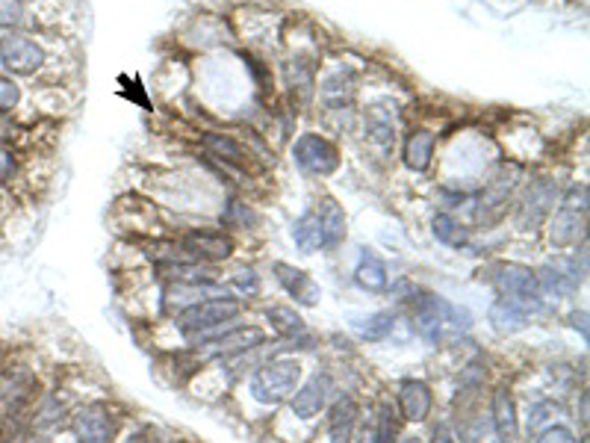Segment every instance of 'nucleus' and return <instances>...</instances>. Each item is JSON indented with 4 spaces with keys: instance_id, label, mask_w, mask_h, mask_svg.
<instances>
[{
    "instance_id": "f257e3e1",
    "label": "nucleus",
    "mask_w": 590,
    "mask_h": 443,
    "mask_svg": "<svg viewBox=\"0 0 590 443\" xmlns=\"http://www.w3.org/2000/svg\"><path fill=\"white\" fill-rule=\"evenodd\" d=\"M63 65H74L65 42L54 33H0V72L15 81H56Z\"/></svg>"
},
{
    "instance_id": "f03ea898",
    "label": "nucleus",
    "mask_w": 590,
    "mask_h": 443,
    "mask_svg": "<svg viewBox=\"0 0 590 443\" xmlns=\"http://www.w3.org/2000/svg\"><path fill=\"white\" fill-rule=\"evenodd\" d=\"M408 305H411V323L417 328V335L429 344H443L449 337L461 335L473 326L470 310L449 305L446 299H440L429 289H413L408 296Z\"/></svg>"
},
{
    "instance_id": "7ed1b4c3",
    "label": "nucleus",
    "mask_w": 590,
    "mask_h": 443,
    "mask_svg": "<svg viewBox=\"0 0 590 443\" xmlns=\"http://www.w3.org/2000/svg\"><path fill=\"white\" fill-rule=\"evenodd\" d=\"M242 314V302L233 296H210L198 299L178 314V328L189 340L204 344L210 337L222 335V328L233 326Z\"/></svg>"
},
{
    "instance_id": "20e7f679",
    "label": "nucleus",
    "mask_w": 590,
    "mask_h": 443,
    "mask_svg": "<svg viewBox=\"0 0 590 443\" xmlns=\"http://www.w3.org/2000/svg\"><path fill=\"white\" fill-rule=\"evenodd\" d=\"M302 381V363L295 358H277L254 370L249 379L251 399L260 405H281L284 399H289Z\"/></svg>"
},
{
    "instance_id": "39448f33",
    "label": "nucleus",
    "mask_w": 590,
    "mask_h": 443,
    "mask_svg": "<svg viewBox=\"0 0 590 443\" xmlns=\"http://www.w3.org/2000/svg\"><path fill=\"white\" fill-rule=\"evenodd\" d=\"M519 187V166H502L491 183L473 199V219L478 225H496L510 208V199Z\"/></svg>"
},
{
    "instance_id": "423d86ee",
    "label": "nucleus",
    "mask_w": 590,
    "mask_h": 443,
    "mask_svg": "<svg viewBox=\"0 0 590 443\" xmlns=\"http://www.w3.org/2000/svg\"><path fill=\"white\" fill-rule=\"evenodd\" d=\"M295 166L310 178H331L340 169V148L319 134H305L295 139L293 148Z\"/></svg>"
},
{
    "instance_id": "0eeeda50",
    "label": "nucleus",
    "mask_w": 590,
    "mask_h": 443,
    "mask_svg": "<svg viewBox=\"0 0 590 443\" xmlns=\"http://www.w3.org/2000/svg\"><path fill=\"white\" fill-rule=\"evenodd\" d=\"M484 281H487L499 296H508V299H544L540 284H537V272L528 270V266H519V263H493V266H487V272H484Z\"/></svg>"
},
{
    "instance_id": "6e6552de",
    "label": "nucleus",
    "mask_w": 590,
    "mask_h": 443,
    "mask_svg": "<svg viewBox=\"0 0 590 443\" xmlns=\"http://www.w3.org/2000/svg\"><path fill=\"white\" fill-rule=\"evenodd\" d=\"M555 199H558V187H555L552 178H546V175L531 178L517 204L519 231H537L540 225H546V219L555 208Z\"/></svg>"
},
{
    "instance_id": "1a4fd4ad",
    "label": "nucleus",
    "mask_w": 590,
    "mask_h": 443,
    "mask_svg": "<svg viewBox=\"0 0 590 443\" xmlns=\"http://www.w3.org/2000/svg\"><path fill=\"white\" fill-rule=\"evenodd\" d=\"M118 414L107 405H86L77 411L72 423L77 443H113L118 437Z\"/></svg>"
},
{
    "instance_id": "9d476101",
    "label": "nucleus",
    "mask_w": 590,
    "mask_h": 443,
    "mask_svg": "<svg viewBox=\"0 0 590 443\" xmlns=\"http://www.w3.org/2000/svg\"><path fill=\"white\" fill-rule=\"evenodd\" d=\"M180 249L187 252V257H192L198 263H222L231 261L236 245H233V240L224 231H207V228H201V231H189L183 236Z\"/></svg>"
},
{
    "instance_id": "9b49d317",
    "label": "nucleus",
    "mask_w": 590,
    "mask_h": 443,
    "mask_svg": "<svg viewBox=\"0 0 590 443\" xmlns=\"http://www.w3.org/2000/svg\"><path fill=\"white\" fill-rule=\"evenodd\" d=\"M537 310H540V302H523L499 296V299L491 305V310H487V319H491L493 331H499V335H517V331H523L526 326H531Z\"/></svg>"
},
{
    "instance_id": "f8f14e48",
    "label": "nucleus",
    "mask_w": 590,
    "mask_h": 443,
    "mask_svg": "<svg viewBox=\"0 0 590 443\" xmlns=\"http://www.w3.org/2000/svg\"><path fill=\"white\" fill-rule=\"evenodd\" d=\"M331 388H334L331 376H328V372H316L314 379L307 381L305 388L289 399V414H293L295 420H302V423H314L316 416L328 408Z\"/></svg>"
},
{
    "instance_id": "ddd939ff",
    "label": "nucleus",
    "mask_w": 590,
    "mask_h": 443,
    "mask_svg": "<svg viewBox=\"0 0 590 443\" xmlns=\"http://www.w3.org/2000/svg\"><path fill=\"white\" fill-rule=\"evenodd\" d=\"M549 222V245L552 249H572V245L584 243V231H588V210L581 208H561L555 210Z\"/></svg>"
},
{
    "instance_id": "4468645a",
    "label": "nucleus",
    "mask_w": 590,
    "mask_h": 443,
    "mask_svg": "<svg viewBox=\"0 0 590 443\" xmlns=\"http://www.w3.org/2000/svg\"><path fill=\"white\" fill-rule=\"evenodd\" d=\"M396 134H399V118L387 104H369L364 109V136L376 145L381 155L393 148Z\"/></svg>"
},
{
    "instance_id": "2eb2a0df",
    "label": "nucleus",
    "mask_w": 590,
    "mask_h": 443,
    "mask_svg": "<svg viewBox=\"0 0 590 443\" xmlns=\"http://www.w3.org/2000/svg\"><path fill=\"white\" fill-rule=\"evenodd\" d=\"M399 414L408 420V423H425L434 411V393L422 379H404L399 384Z\"/></svg>"
},
{
    "instance_id": "dca6fc26",
    "label": "nucleus",
    "mask_w": 590,
    "mask_h": 443,
    "mask_svg": "<svg viewBox=\"0 0 590 443\" xmlns=\"http://www.w3.org/2000/svg\"><path fill=\"white\" fill-rule=\"evenodd\" d=\"M275 278L277 284L286 289V296L298 302V305H305V308H316V305H319L323 289H319V284H316L305 270H295V266H286V263H275Z\"/></svg>"
},
{
    "instance_id": "f3484780",
    "label": "nucleus",
    "mask_w": 590,
    "mask_h": 443,
    "mask_svg": "<svg viewBox=\"0 0 590 443\" xmlns=\"http://www.w3.org/2000/svg\"><path fill=\"white\" fill-rule=\"evenodd\" d=\"M491 416L493 429L499 434L502 443H510L519 434V414H517V399L510 393L508 384H499L493 390L491 399Z\"/></svg>"
},
{
    "instance_id": "a211bd4d",
    "label": "nucleus",
    "mask_w": 590,
    "mask_h": 443,
    "mask_svg": "<svg viewBox=\"0 0 590 443\" xmlns=\"http://www.w3.org/2000/svg\"><path fill=\"white\" fill-rule=\"evenodd\" d=\"M358 402L349 393L334 399V405L328 408V441L351 443V437L358 432Z\"/></svg>"
},
{
    "instance_id": "6ab92c4d",
    "label": "nucleus",
    "mask_w": 590,
    "mask_h": 443,
    "mask_svg": "<svg viewBox=\"0 0 590 443\" xmlns=\"http://www.w3.org/2000/svg\"><path fill=\"white\" fill-rule=\"evenodd\" d=\"M204 344L210 355H242L254 349V346L266 344V335L260 328H231V331L210 337Z\"/></svg>"
},
{
    "instance_id": "aec40b11",
    "label": "nucleus",
    "mask_w": 590,
    "mask_h": 443,
    "mask_svg": "<svg viewBox=\"0 0 590 443\" xmlns=\"http://www.w3.org/2000/svg\"><path fill=\"white\" fill-rule=\"evenodd\" d=\"M355 89H358L355 74L346 72V68H337V72L325 74L323 83H319V98H323V104L328 109H343L351 107Z\"/></svg>"
},
{
    "instance_id": "412c9836",
    "label": "nucleus",
    "mask_w": 590,
    "mask_h": 443,
    "mask_svg": "<svg viewBox=\"0 0 590 443\" xmlns=\"http://www.w3.org/2000/svg\"><path fill=\"white\" fill-rule=\"evenodd\" d=\"M434 151H438V136L431 130H413L404 143V166L417 175L429 172V166L434 164Z\"/></svg>"
},
{
    "instance_id": "4be33fe9",
    "label": "nucleus",
    "mask_w": 590,
    "mask_h": 443,
    "mask_svg": "<svg viewBox=\"0 0 590 443\" xmlns=\"http://www.w3.org/2000/svg\"><path fill=\"white\" fill-rule=\"evenodd\" d=\"M316 217H319V228H323V249H340L343 240H346V231H349V222H346V213H343L340 204L325 199L316 208Z\"/></svg>"
},
{
    "instance_id": "5701e85b",
    "label": "nucleus",
    "mask_w": 590,
    "mask_h": 443,
    "mask_svg": "<svg viewBox=\"0 0 590 443\" xmlns=\"http://www.w3.org/2000/svg\"><path fill=\"white\" fill-rule=\"evenodd\" d=\"M396 434H399V416L393 405H381L372 420L360 429L358 443H396Z\"/></svg>"
},
{
    "instance_id": "b1692460",
    "label": "nucleus",
    "mask_w": 590,
    "mask_h": 443,
    "mask_svg": "<svg viewBox=\"0 0 590 443\" xmlns=\"http://www.w3.org/2000/svg\"><path fill=\"white\" fill-rule=\"evenodd\" d=\"M201 143H204L207 151H210L219 164L231 166V169H245V164H249V151H245L233 136L204 134L201 136Z\"/></svg>"
},
{
    "instance_id": "393cba45",
    "label": "nucleus",
    "mask_w": 590,
    "mask_h": 443,
    "mask_svg": "<svg viewBox=\"0 0 590 443\" xmlns=\"http://www.w3.org/2000/svg\"><path fill=\"white\" fill-rule=\"evenodd\" d=\"M355 281L360 289L367 293H387V263L378 257L376 252H360L358 270H355Z\"/></svg>"
},
{
    "instance_id": "a878e982",
    "label": "nucleus",
    "mask_w": 590,
    "mask_h": 443,
    "mask_svg": "<svg viewBox=\"0 0 590 443\" xmlns=\"http://www.w3.org/2000/svg\"><path fill=\"white\" fill-rule=\"evenodd\" d=\"M431 234L446 249H464V245H470V231L452 213H438V217L431 219Z\"/></svg>"
},
{
    "instance_id": "bb28decb",
    "label": "nucleus",
    "mask_w": 590,
    "mask_h": 443,
    "mask_svg": "<svg viewBox=\"0 0 590 443\" xmlns=\"http://www.w3.org/2000/svg\"><path fill=\"white\" fill-rule=\"evenodd\" d=\"M293 243L298 245V252L314 254L323 249V228H319V217L316 210H305L302 217L293 222Z\"/></svg>"
},
{
    "instance_id": "cd10ccee",
    "label": "nucleus",
    "mask_w": 590,
    "mask_h": 443,
    "mask_svg": "<svg viewBox=\"0 0 590 443\" xmlns=\"http://www.w3.org/2000/svg\"><path fill=\"white\" fill-rule=\"evenodd\" d=\"M286 83H289V92H293V101L298 104H307L310 95H314V65L305 63V60H295V63L286 65Z\"/></svg>"
},
{
    "instance_id": "c85d7f7f",
    "label": "nucleus",
    "mask_w": 590,
    "mask_h": 443,
    "mask_svg": "<svg viewBox=\"0 0 590 443\" xmlns=\"http://www.w3.org/2000/svg\"><path fill=\"white\" fill-rule=\"evenodd\" d=\"M266 319H268V326H272V331L281 337H295L305 331L302 317L295 314V308H286V305H268Z\"/></svg>"
},
{
    "instance_id": "c756f323",
    "label": "nucleus",
    "mask_w": 590,
    "mask_h": 443,
    "mask_svg": "<svg viewBox=\"0 0 590 443\" xmlns=\"http://www.w3.org/2000/svg\"><path fill=\"white\" fill-rule=\"evenodd\" d=\"M396 328V317L393 314H372V317L360 319L355 323V331L360 335V340H369V344H378V340H387V337L393 335Z\"/></svg>"
},
{
    "instance_id": "7c9ffc66",
    "label": "nucleus",
    "mask_w": 590,
    "mask_h": 443,
    "mask_svg": "<svg viewBox=\"0 0 590 443\" xmlns=\"http://www.w3.org/2000/svg\"><path fill=\"white\" fill-rule=\"evenodd\" d=\"M24 104V89H21V83L15 77H7V74L0 72V113H10L15 116Z\"/></svg>"
},
{
    "instance_id": "2f4dec72",
    "label": "nucleus",
    "mask_w": 590,
    "mask_h": 443,
    "mask_svg": "<svg viewBox=\"0 0 590 443\" xmlns=\"http://www.w3.org/2000/svg\"><path fill=\"white\" fill-rule=\"evenodd\" d=\"M231 289L240 296V299H257L260 296V278H257V272L249 270V266H242L236 275H231Z\"/></svg>"
},
{
    "instance_id": "473e14b6",
    "label": "nucleus",
    "mask_w": 590,
    "mask_h": 443,
    "mask_svg": "<svg viewBox=\"0 0 590 443\" xmlns=\"http://www.w3.org/2000/svg\"><path fill=\"white\" fill-rule=\"evenodd\" d=\"M19 175H21V164L19 155H15V148L0 143V190H3V187H12V181H19Z\"/></svg>"
},
{
    "instance_id": "72a5a7b5",
    "label": "nucleus",
    "mask_w": 590,
    "mask_h": 443,
    "mask_svg": "<svg viewBox=\"0 0 590 443\" xmlns=\"http://www.w3.org/2000/svg\"><path fill=\"white\" fill-rule=\"evenodd\" d=\"M222 219H224V225H233V228H251L254 225V210L245 204V201L240 199H231L228 204H224L222 210Z\"/></svg>"
},
{
    "instance_id": "f704fd0d",
    "label": "nucleus",
    "mask_w": 590,
    "mask_h": 443,
    "mask_svg": "<svg viewBox=\"0 0 590 443\" xmlns=\"http://www.w3.org/2000/svg\"><path fill=\"white\" fill-rule=\"evenodd\" d=\"M537 443H576V434L567 425H546L544 432L537 434Z\"/></svg>"
},
{
    "instance_id": "c9c22d12",
    "label": "nucleus",
    "mask_w": 590,
    "mask_h": 443,
    "mask_svg": "<svg viewBox=\"0 0 590 443\" xmlns=\"http://www.w3.org/2000/svg\"><path fill=\"white\" fill-rule=\"evenodd\" d=\"M431 443H457V441H455V434L449 432L446 425H438V429H434V437H431Z\"/></svg>"
},
{
    "instance_id": "e433bc0d",
    "label": "nucleus",
    "mask_w": 590,
    "mask_h": 443,
    "mask_svg": "<svg viewBox=\"0 0 590 443\" xmlns=\"http://www.w3.org/2000/svg\"><path fill=\"white\" fill-rule=\"evenodd\" d=\"M127 443H157V437H154V434H148V432H143V434H134V437H130Z\"/></svg>"
},
{
    "instance_id": "4c0bfd02",
    "label": "nucleus",
    "mask_w": 590,
    "mask_h": 443,
    "mask_svg": "<svg viewBox=\"0 0 590 443\" xmlns=\"http://www.w3.org/2000/svg\"><path fill=\"white\" fill-rule=\"evenodd\" d=\"M7 210H10V201H7V192L0 190V217H3Z\"/></svg>"
},
{
    "instance_id": "58836bf2",
    "label": "nucleus",
    "mask_w": 590,
    "mask_h": 443,
    "mask_svg": "<svg viewBox=\"0 0 590 443\" xmlns=\"http://www.w3.org/2000/svg\"><path fill=\"white\" fill-rule=\"evenodd\" d=\"M404 443H422V441H417V437H411V441H404Z\"/></svg>"
},
{
    "instance_id": "ea45409f",
    "label": "nucleus",
    "mask_w": 590,
    "mask_h": 443,
    "mask_svg": "<svg viewBox=\"0 0 590 443\" xmlns=\"http://www.w3.org/2000/svg\"><path fill=\"white\" fill-rule=\"evenodd\" d=\"M496 443H502V441H496Z\"/></svg>"
}]
</instances>
